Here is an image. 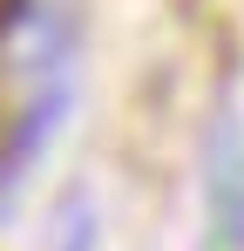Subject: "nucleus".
<instances>
[{
    "mask_svg": "<svg viewBox=\"0 0 244 251\" xmlns=\"http://www.w3.org/2000/svg\"><path fill=\"white\" fill-rule=\"evenodd\" d=\"M203 251H244V123L231 102L203 129Z\"/></svg>",
    "mask_w": 244,
    "mask_h": 251,
    "instance_id": "1",
    "label": "nucleus"
},
{
    "mask_svg": "<svg viewBox=\"0 0 244 251\" xmlns=\"http://www.w3.org/2000/svg\"><path fill=\"white\" fill-rule=\"evenodd\" d=\"M61 116H68V82H48V88H41V109H27L21 129L7 136V163H27L41 143H48V129L61 123Z\"/></svg>",
    "mask_w": 244,
    "mask_h": 251,
    "instance_id": "2",
    "label": "nucleus"
},
{
    "mask_svg": "<svg viewBox=\"0 0 244 251\" xmlns=\"http://www.w3.org/2000/svg\"><path fill=\"white\" fill-rule=\"evenodd\" d=\"M21 14V0H0V34H7V21Z\"/></svg>",
    "mask_w": 244,
    "mask_h": 251,
    "instance_id": "4",
    "label": "nucleus"
},
{
    "mask_svg": "<svg viewBox=\"0 0 244 251\" xmlns=\"http://www.w3.org/2000/svg\"><path fill=\"white\" fill-rule=\"evenodd\" d=\"M54 251H95V204H88V197H68V204H61Z\"/></svg>",
    "mask_w": 244,
    "mask_h": 251,
    "instance_id": "3",
    "label": "nucleus"
}]
</instances>
